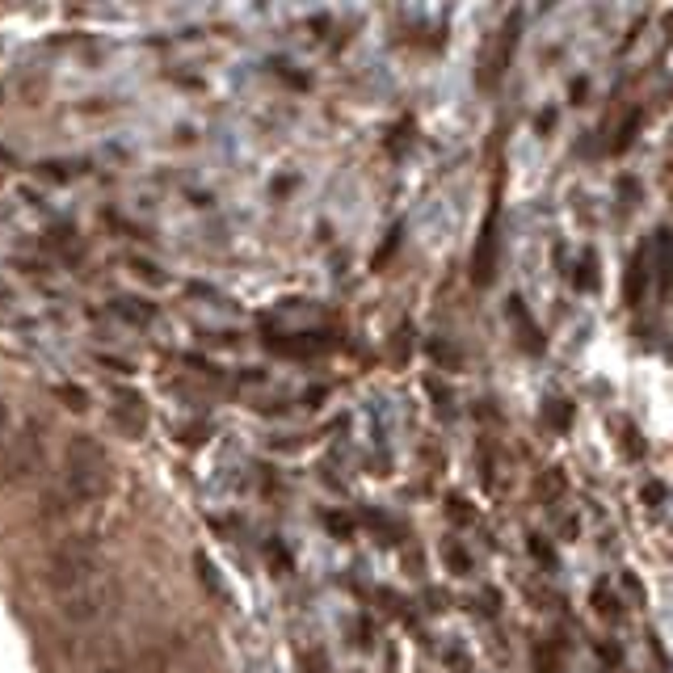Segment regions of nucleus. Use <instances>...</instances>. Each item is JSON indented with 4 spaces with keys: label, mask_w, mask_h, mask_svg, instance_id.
<instances>
[{
    "label": "nucleus",
    "mask_w": 673,
    "mask_h": 673,
    "mask_svg": "<svg viewBox=\"0 0 673 673\" xmlns=\"http://www.w3.org/2000/svg\"><path fill=\"white\" fill-rule=\"evenodd\" d=\"M114 484V463L106 446L93 438H72L64 446V468H59V496L68 505H93L110 493Z\"/></svg>",
    "instance_id": "f257e3e1"
},
{
    "label": "nucleus",
    "mask_w": 673,
    "mask_h": 673,
    "mask_svg": "<svg viewBox=\"0 0 673 673\" xmlns=\"http://www.w3.org/2000/svg\"><path fill=\"white\" fill-rule=\"evenodd\" d=\"M101 577H106V573H101V548H97L89 535L64 539V543L47 556V585H51V593H56L59 602L72 598V593L89 590V585H97Z\"/></svg>",
    "instance_id": "f03ea898"
},
{
    "label": "nucleus",
    "mask_w": 673,
    "mask_h": 673,
    "mask_svg": "<svg viewBox=\"0 0 673 673\" xmlns=\"http://www.w3.org/2000/svg\"><path fill=\"white\" fill-rule=\"evenodd\" d=\"M42 459H47L42 426H39V421H26L17 434H9L4 451H0V484H13V488L30 484L34 476H39Z\"/></svg>",
    "instance_id": "7ed1b4c3"
},
{
    "label": "nucleus",
    "mask_w": 673,
    "mask_h": 673,
    "mask_svg": "<svg viewBox=\"0 0 673 673\" xmlns=\"http://www.w3.org/2000/svg\"><path fill=\"white\" fill-rule=\"evenodd\" d=\"M110 606H114V581L101 577L97 585H89V590L64 598V602H59V615L68 618V623H93V618H101Z\"/></svg>",
    "instance_id": "20e7f679"
},
{
    "label": "nucleus",
    "mask_w": 673,
    "mask_h": 673,
    "mask_svg": "<svg viewBox=\"0 0 673 673\" xmlns=\"http://www.w3.org/2000/svg\"><path fill=\"white\" fill-rule=\"evenodd\" d=\"M59 396H64V404H68V409H76V412L84 409V392H81V387H59Z\"/></svg>",
    "instance_id": "39448f33"
},
{
    "label": "nucleus",
    "mask_w": 673,
    "mask_h": 673,
    "mask_svg": "<svg viewBox=\"0 0 673 673\" xmlns=\"http://www.w3.org/2000/svg\"><path fill=\"white\" fill-rule=\"evenodd\" d=\"M9 426H13V412H9V404L0 400V442H4V434H9Z\"/></svg>",
    "instance_id": "423d86ee"
},
{
    "label": "nucleus",
    "mask_w": 673,
    "mask_h": 673,
    "mask_svg": "<svg viewBox=\"0 0 673 673\" xmlns=\"http://www.w3.org/2000/svg\"><path fill=\"white\" fill-rule=\"evenodd\" d=\"M97 673H126V669H97Z\"/></svg>",
    "instance_id": "0eeeda50"
}]
</instances>
